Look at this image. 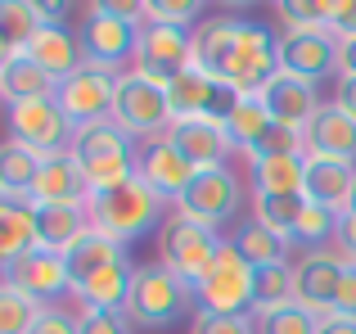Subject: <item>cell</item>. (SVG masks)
<instances>
[{"mask_svg": "<svg viewBox=\"0 0 356 334\" xmlns=\"http://www.w3.org/2000/svg\"><path fill=\"white\" fill-rule=\"evenodd\" d=\"M41 154H32L27 145L9 141L5 154H0V190H5V199H27V190H32V181L41 176Z\"/></svg>", "mask_w": 356, "mask_h": 334, "instance_id": "31", "label": "cell"}, {"mask_svg": "<svg viewBox=\"0 0 356 334\" xmlns=\"http://www.w3.org/2000/svg\"><path fill=\"white\" fill-rule=\"evenodd\" d=\"M321 334H356V321L352 317H325L321 321Z\"/></svg>", "mask_w": 356, "mask_h": 334, "instance_id": "52", "label": "cell"}, {"mask_svg": "<svg viewBox=\"0 0 356 334\" xmlns=\"http://www.w3.org/2000/svg\"><path fill=\"white\" fill-rule=\"evenodd\" d=\"M230 244L239 248V257L257 271V267H275V262H289V239H280L275 230H266V226H257V221H243V226L235 230V239Z\"/></svg>", "mask_w": 356, "mask_h": 334, "instance_id": "30", "label": "cell"}, {"mask_svg": "<svg viewBox=\"0 0 356 334\" xmlns=\"http://www.w3.org/2000/svg\"><path fill=\"white\" fill-rule=\"evenodd\" d=\"M63 262H68V280H72V294H77L81 285L95 280L99 271H108V267L127 262V244L108 239L104 230H86V235H81L77 244L63 253Z\"/></svg>", "mask_w": 356, "mask_h": 334, "instance_id": "23", "label": "cell"}, {"mask_svg": "<svg viewBox=\"0 0 356 334\" xmlns=\"http://www.w3.org/2000/svg\"><path fill=\"white\" fill-rule=\"evenodd\" d=\"M270 122H275V118H270V109L261 104V95H243V104L235 109V118L226 122V132H230V141H235V150L248 154L252 145L266 136Z\"/></svg>", "mask_w": 356, "mask_h": 334, "instance_id": "35", "label": "cell"}, {"mask_svg": "<svg viewBox=\"0 0 356 334\" xmlns=\"http://www.w3.org/2000/svg\"><path fill=\"white\" fill-rule=\"evenodd\" d=\"M239 208H243V185L230 167H208V172H199L190 181V190L176 199V212H181V217L199 221V226H208V230H221Z\"/></svg>", "mask_w": 356, "mask_h": 334, "instance_id": "9", "label": "cell"}, {"mask_svg": "<svg viewBox=\"0 0 356 334\" xmlns=\"http://www.w3.org/2000/svg\"><path fill=\"white\" fill-rule=\"evenodd\" d=\"M334 235H339V212L307 203V208H302V221H298V230H293V244L325 248V239H334Z\"/></svg>", "mask_w": 356, "mask_h": 334, "instance_id": "40", "label": "cell"}, {"mask_svg": "<svg viewBox=\"0 0 356 334\" xmlns=\"http://www.w3.org/2000/svg\"><path fill=\"white\" fill-rule=\"evenodd\" d=\"M41 312L45 308L36 299H27V294L0 285V334H32L36 321H41Z\"/></svg>", "mask_w": 356, "mask_h": 334, "instance_id": "36", "label": "cell"}, {"mask_svg": "<svg viewBox=\"0 0 356 334\" xmlns=\"http://www.w3.org/2000/svg\"><path fill=\"white\" fill-rule=\"evenodd\" d=\"M352 185H356V163H334V159H312L307 154V176H302V199L330 212L352 208Z\"/></svg>", "mask_w": 356, "mask_h": 334, "instance_id": "20", "label": "cell"}, {"mask_svg": "<svg viewBox=\"0 0 356 334\" xmlns=\"http://www.w3.org/2000/svg\"><path fill=\"white\" fill-rule=\"evenodd\" d=\"M302 208H307L302 194H257L252 190V221L275 230L280 239H293L298 221H302Z\"/></svg>", "mask_w": 356, "mask_h": 334, "instance_id": "28", "label": "cell"}, {"mask_svg": "<svg viewBox=\"0 0 356 334\" xmlns=\"http://www.w3.org/2000/svg\"><path fill=\"white\" fill-rule=\"evenodd\" d=\"M298 303V285H293V267L275 262V267H257L252 271V312H275Z\"/></svg>", "mask_w": 356, "mask_h": 334, "instance_id": "29", "label": "cell"}, {"mask_svg": "<svg viewBox=\"0 0 356 334\" xmlns=\"http://www.w3.org/2000/svg\"><path fill=\"white\" fill-rule=\"evenodd\" d=\"M27 203L32 208H45V203H90V181L81 172V163L72 154H59V159H45L41 176L27 190Z\"/></svg>", "mask_w": 356, "mask_h": 334, "instance_id": "19", "label": "cell"}, {"mask_svg": "<svg viewBox=\"0 0 356 334\" xmlns=\"http://www.w3.org/2000/svg\"><path fill=\"white\" fill-rule=\"evenodd\" d=\"M334 317H352L356 321V262L348 267V276H343V289H339V303H334Z\"/></svg>", "mask_w": 356, "mask_h": 334, "instance_id": "48", "label": "cell"}, {"mask_svg": "<svg viewBox=\"0 0 356 334\" xmlns=\"http://www.w3.org/2000/svg\"><path fill=\"white\" fill-rule=\"evenodd\" d=\"M36 14H41V23H63V18H68V5H63V0H36Z\"/></svg>", "mask_w": 356, "mask_h": 334, "instance_id": "51", "label": "cell"}, {"mask_svg": "<svg viewBox=\"0 0 356 334\" xmlns=\"http://www.w3.org/2000/svg\"><path fill=\"white\" fill-rule=\"evenodd\" d=\"M194 308L199 312H217V317H243L252 308V267L239 257V248L221 244L212 271L194 285Z\"/></svg>", "mask_w": 356, "mask_h": 334, "instance_id": "7", "label": "cell"}, {"mask_svg": "<svg viewBox=\"0 0 356 334\" xmlns=\"http://www.w3.org/2000/svg\"><path fill=\"white\" fill-rule=\"evenodd\" d=\"M81 127L63 113L59 100H27V104H9V141L27 145L41 159H59L72 154Z\"/></svg>", "mask_w": 356, "mask_h": 334, "instance_id": "5", "label": "cell"}, {"mask_svg": "<svg viewBox=\"0 0 356 334\" xmlns=\"http://www.w3.org/2000/svg\"><path fill=\"white\" fill-rule=\"evenodd\" d=\"M221 244L226 239L217 235V230L199 226V221L181 217V212H172V217L163 221V230H158V248H163V267L167 271H176L185 285H199L203 276L212 271V262H217Z\"/></svg>", "mask_w": 356, "mask_h": 334, "instance_id": "6", "label": "cell"}, {"mask_svg": "<svg viewBox=\"0 0 356 334\" xmlns=\"http://www.w3.org/2000/svg\"><path fill=\"white\" fill-rule=\"evenodd\" d=\"M330 32L334 36H356V0H334V9H330Z\"/></svg>", "mask_w": 356, "mask_h": 334, "instance_id": "45", "label": "cell"}, {"mask_svg": "<svg viewBox=\"0 0 356 334\" xmlns=\"http://www.w3.org/2000/svg\"><path fill=\"white\" fill-rule=\"evenodd\" d=\"M190 334H257V321H248V312L243 317H217V312H199L194 317Z\"/></svg>", "mask_w": 356, "mask_h": 334, "instance_id": "43", "label": "cell"}, {"mask_svg": "<svg viewBox=\"0 0 356 334\" xmlns=\"http://www.w3.org/2000/svg\"><path fill=\"white\" fill-rule=\"evenodd\" d=\"M312 159H334V163H356V122L339 104H325L302 132Z\"/></svg>", "mask_w": 356, "mask_h": 334, "instance_id": "21", "label": "cell"}, {"mask_svg": "<svg viewBox=\"0 0 356 334\" xmlns=\"http://www.w3.org/2000/svg\"><path fill=\"white\" fill-rule=\"evenodd\" d=\"M280 68L307 81H325L339 72V36L334 32H284L280 36Z\"/></svg>", "mask_w": 356, "mask_h": 334, "instance_id": "15", "label": "cell"}, {"mask_svg": "<svg viewBox=\"0 0 356 334\" xmlns=\"http://www.w3.org/2000/svg\"><path fill=\"white\" fill-rule=\"evenodd\" d=\"M86 208H90V226L95 230H104V235L118 239V244H131V239L149 235V230L167 217L172 203H167L154 185H145L140 176H131V181L118 185V190L90 194Z\"/></svg>", "mask_w": 356, "mask_h": 334, "instance_id": "1", "label": "cell"}, {"mask_svg": "<svg viewBox=\"0 0 356 334\" xmlns=\"http://www.w3.org/2000/svg\"><path fill=\"white\" fill-rule=\"evenodd\" d=\"M185 68H194V36L185 27H167V23L140 27L136 72H145L158 86H172V77H181Z\"/></svg>", "mask_w": 356, "mask_h": 334, "instance_id": "12", "label": "cell"}, {"mask_svg": "<svg viewBox=\"0 0 356 334\" xmlns=\"http://www.w3.org/2000/svg\"><path fill=\"white\" fill-rule=\"evenodd\" d=\"M77 45H81L86 68H99V72H113V77H122V63H131V68H136L140 27L136 23H122V18H113V14H104L99 5H90V18L81 23Z\"/></svg>", "mask_w": 356, "mask_h": 334, "instance_id": "8", "label": "cell"}, {"mask_svg": "<svg viewBox=\"0 0 356 334\" xmlns=\"http://www.w3.org/2000/svg\"><path fill=\"white\" fill-rule=\"evenodd\" d=\"M41 32V14H36L32 0H5L0 5V41H5V54L27 50V41Z\"/></svg>", "mask_w": 356, "mask_h": 334, "instance_id": "33", "label": "cell"}, {"mask_svg": "<svg viewBox=\"0 0 356 334\" xmlns=\"http://www.w3.org/2000/svg\"><path fill=\"white\" fill-rule=\"evenodd\" d=\"M348 253L339 244L334 248H302V257L293 262V285H298V303L316 317H334V303H339L343 276H348Z\"/></svg>", "mask_w": 356, "mask_h": 334, "instance_id": "10", "label": "cell"}, {"mask_svg": "<svg viewBox=\"0 0 356 334\" xmlns=\"http://www.w3.org/2000/svg\"><path fill=\"white\" fill-rule=\"evenodd\" d=\"M27 248H41V235H36V208L27 199H5L0 203V262L27 253Z\"/></svg>", "mask_w": 356, "mask_h": 334, "instance_id": "27", "label": "cell"}, {"mask_svg": "<svg viewBox=\"0 0 356 334\" xmlns=\"http://www.w3.org/2000/svg\"><path fill=\"white\" fill-rule=\"evenodd\" d=\"M113 122L131 136L136 145L158 141V136L172 132V100H167V86L149 81L145 72L127 68L118 77V100H113Z\"/></svg>", "mask_w": 356, "mask_h": 334, "instance_id": "4", "label": "cell"}, {"mask_svg": "<svg viewBox=\"0 0 356 334\" xmlns=\"http://www.w3.org/2000/svg\"><path fill=\"white\" fill-rule=\"evenodd\" d=\"M32 334H77V317H68V312H59V308H45Z\"/></svg>", "mask_w": 356, "mask_h": 334, "instance_id": "46", "label": "cell"}, {"mask_svg": "<svg viewBox=\"0 0 356 334\" xmlns=\"http://www.w3.org/2000/svg\"><path fill=\"white\" fill-rule=\"evenodd\" d=\"M136 150L140 145L108 118V122L81 127L77 145H72V159L86 172L90 194H104V190H118V185H127L136 176Z\"/></svg>", "mask_w": 356, "mask_h": 334, "instance_id": "2", "label": "cell"}, {"mask_svg": "<svg viewBox=\"0 0 356 334\" xmlns=\"http://www.w3.org/2000/svg\"><path fill=\"white\" fill-rule=\"evenodd\" d=\"M185 312L199 317V308H194V289L181 280V276L167 271L163 262L136 267V285H131V299H127L131 326L163 330V326H172V321H181Z\"/></svg>", "mask_w": 356, "mask_h": 334, "instance_id": "3", "label": "cell"}, {"mask_svg": "<svg viewBox=\"0 0 356 334\" xmlns=\"http://www.w3.org/2000/svg\"><path fill=\"white\" fill-rule=\"evenodd\" d=\"M352 208H356V185H352Z\"/></svg>", "mask_w": 356, "mask_h": 334, "instance_id": "53", "label": "cell"}, {"mask_svg": "<svg viewBox=\"0 0 356 334\" xmlns=\"http://www.w3.org/2000/svg\"><path fill=\"white\" fill-rule=\"evenodd\" d=\"M334 244L348 253V262H356V208L339 212V235H334Z\"/></svg>", "mask_w": 356, "mask_h": 334, "instance_id": "47", "label": "cell"}, {"mask_svg": "<svg viewBox=\"0 0 356 334\" xmlns=\"http://www.w3.org/2000/svg\"><path fill=\"white\" fill-rule=\"evenodd\" d=\"M131 285H136V267H131V257H127V262L99 271L95 280H86L77 289V299L86 303V312H127Z\"/></svg>", "mask_w": 356, "mask_h": 334, "instance_id": "26", "label": "cell"}, {"mask_svg": "<svg viewBox=\"0 0 356 334\" xmlns=\"http://www.w3.org/2000/svg\"><path fill=\"white\" fill-rule=\"evenodd\" d=\"M0 280H5V289L27 294V299H36L41 308L59 303L63 294L72 289L63 253H50V248H27V253H18V257H5V262H0Z\"/></svg>", "mask_w": 356, "mask_h": 334, "instance_id": "11", "label": "cell"}, {"mask_svg": "<svg viewBox=\"0 0 356 334\" xmlns=\"http://www.w3.org/2000/svg\"><path fill=\"white\" fill-rule=\"evenodd\" d=\"M167 141L176 145V154H181L185 163L199 167V172H208V167H226V159L235 154L230 132L221 122H208V118H185V122H172Z\"/></svg>", "mask_w": 356, "mask_h": 334, "instance_id": "16", "label": "cell"}, {"mask_svg": "<svg viewBox=\"0 0 356 334\" xmlns=\"http://www.w3.org/2000/svg\"><path fill=\"white\" fill-rule=\"evenodd\" d=\"M298 154H307L302 132H298V127H284V122H270L266 136L248 150V163H261V159H298Z\"/></svg>", "mask_w": 356, "mask_h": 334, "instance_id": "38", "label": "cell"}, {"mask_svg": "<svg viewBox=\"0 0 356 334\" xmlns=\"http://www.w3.org/2000/svg\"><path fill=\"white\" fill-rule=\"evenodd\" d=\"M203 14L194 0H145V23H167V27H190Z\"/></svg>", "mask_w": 356, "mask_h": 334, "instance_id": "41", "label": "cell"}, {"mask_svg": "<svg viewBox=\"0 0 356 334\" xmlns=\"http://www.w3.org/2000/svg\"><path fill=\"white\" fill-rule=\"evenodd\" d=\"M261 104L270 109V118L284 127H298V132H307V122H312L316 113H321V95H316V81L307 77H293V72L280 68L275 77L266 81V90H261Z\"/></svg>", "mask_w": 356, "mask_h": 334, "instance_id": "17", "label": "cell"}, {"mask_svg": "<svg viewBox=\"0 0 356 334\" xmlns=\"http://www.w3.org/2000/svg\"><path fill=\"white\" fill-rule=\"evenodd\" d=\"M243 104V95L235 86H230V81H217L212 77V86H208V104H203V118H208V122H221L226 127L230 118H235V109Z\"/></svg>", "mask_w": 356, "mask_h": 334, "instance_id": "42", "label": "cell"}, {"mask_svg": "<svg viewBox=\"0 0 356 334\" xmlns=\"http://www.w3.org/2000/svg\"><path fill=\"white\" fill-rule=\"evenodd\" d=\"M257 321V334H321V317L307 312L302 303H289V308H275V312H261Z\"/></svg>", "mask_w": 356, "mask_h": 334, "instance_id": "37", "label": "cell"}, {"mask_svg": "<svg viewBox=\"0 0 356 334\" xmlns=\"http://www.w3.org/2000/svg\"><path fill=\"white\" fill-rule=\"evenodd\" d=\"M77 334H131L127 312H77Z\"/></svg>", "mask_w": 356, "mask_h": 334, "instance_id": "44", "label": "cell"}, {"mask_svg": "<svg viewBox=\"0 0 356 334\" xmlns=\"http://www.w3.org/2000/svg\"><path fill=\"white\" fill-rule=\"evenodd\" d=\"M339 77H356V36H339Z\"/></svg>", "mask_w": 356, "mask_h": 334, "instance_id": "50", "label": "cell"}, {"mask_svg": "<svg viewBox=\"0 0 356 334\" xmlns=\"http://www.w3.org/2000/svg\"><path fill=\"white\" fill-rule=\"evenodd\" d=\"M239 32H243V18H230V14H217L203 27H194V68L226 81L235 50H239Z\"/></svg>", "mask_w": 356, "mask_h": 334, "instance_id": "18", "label": "cell"}, {"mask_svg": "<svg viewBox=\"0 0 356 334\" xmlns=\"http://www.w3.org/2000/svg\"><path fill=\"white\" fill-rule=\"evenodd\" d=\"M86 230H95L86 203H45V208H36V235H41V248H50V253H68Z\"/></svg>", "mask_w": 356, "mask_h": 334, "instance_id": "24", "label": "cell"}, {"mask_svg": "<svg viewBox=\"0 0 356 334\" xmlns=\"http://www.w3.org/2000/svg\"><path fill=\"white\" fill-rule=\"evenodd\" d=\"M302 176H307V154L252 163V185H257V194H302Z\"/></svg>", "mask_w": 356, "mask_h": 334, "instance_id": "32", "label": "cell"}, {"mask_svg": "<svg viewBox=\"0 0 356 334\" xmlns=\"http://www.w3.org/2000/svg\"><path fill=\"white\" fill-rule=\"evenodd\" d=\"M334 104L356 122V77H339V86H334Z\"/></svg>", "mask_w": 356, "mask_h": 334, "instance_id": "49", "label": "cell"}, {"mask_svg": "<svg viewBox=\"0 0 356 334\" xmlns=\"http://www.w3.org/2000/svg\"><path fill=\"white\" fill-rule=\"evenodd\" d=\"M63 113L72 118L77 127H95L113 118V100H118V77L113 72H99V68H77L68 81H59V95Z\"/></svg>", "mask_w": 356, "mask_h": 334, "instance_id": "13", "label": "cell"}, {"mask_svg": "<svg viewBox=\"0 0 356 334\" xmlns=\"http://www.w3.org/2000/svg\"><path fill=\"white\" fill-rule=\"evenodd\" d=\"M23 54L45 72V77H54V81H68L77 68H86L77 36H72L63 23H41V32L27 41V50H23Z\"/></svg>", "mask_w": 356, "mask_h": 334, "instance_id": "22", "label": "cell"}, {"mask_svg": "<svg viewBox=\"0 0 356 334\" xmlns=\"http://www.w3.org/2000/svg\"><path fill=\"white\" fill-rule=\"evenodd\" d=\"M330 9L334 0H284L280 18L289 23V32H330Z\"/></svg>", "mask_w": 356, "mask_h": 334, "instance_id": "39", "label": "cell"}, {"mask_svg": "<svg viewBox=\"0 0 356 334\" xmlns=\"http://www.w3.org/2000/svg\"><path fill=\"white\" fill-rule=\"evenodd\" d=\"M208 86H212V77H208V72H199V68H185L181 77H172L167 100H172V118H176V122H185V118H203Z\"/></svg>", "mask_w": 356, "mask_h": 334, "instance_id": "34", "label": "cell"}, {"mask_svg": "<svg viewBox=\"0 0 356 334\" xmlns=\"http://www.w3.org/2000/svg\"><path fill=\"white\" fill-rule=\"evenodd\" d=\"M0 95H5L9 104H27V100H54V95H59V81L45 77V72L36 68V63L27 59L23 50H18V54H5V59H0Z\"/></svg>", "mask_w": 356, "mask_h": 334, "instance_id": "25", "label": "cell"}, {"mask_svg": "<svg viewBox=\"0 0 356 334\" xmlns=\"http://www.w3.org/2000/svg\"><path fill=\"white\" fill-rule=\"evenodd\" d=\"M136 176H140L145 185H154V190L176 208V199L190 190V181L199 176V167L185 163L167 136H158V141H145V145L136 150Z\"/></svg>", "mask_w": 356, "mask_h": 334, "instance_id": "14", "label": "cell"}]
</instances>
